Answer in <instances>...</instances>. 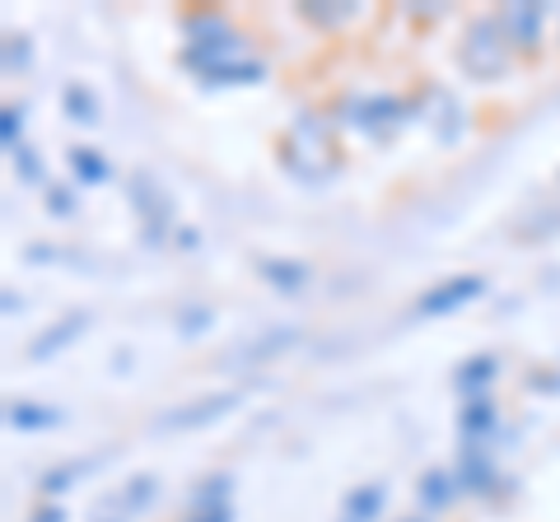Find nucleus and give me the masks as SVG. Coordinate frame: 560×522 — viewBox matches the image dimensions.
Wrapping results in <instances>:
<instances>
[{
    "mask_svg": "<svg viewBox=\"0 0 560 522\" xmlns=\"http://www.w3.org/2000/svg\"><path fill=\"white\" fill-rule=\"evenodd\" d=\"M257 271H261V281L276 285L280 294L304 289V285H308V275H313L304 261H294V257H261V261H257Z\"/></svg>",
    "mask_w": 560,
    "mask_h": 522,
    "instance_id": "f8f14e48",
    "label": "nucleus"
},
{
    "mask_svg": "<svg viewBox=\"0 0 560 522\" xmlns=\"http://www.w3.org/2000/svg\"><path fill=\"white\" fill-rule=\"evenodd\" d=\"M280 164L294 182L327 187L341 173V145H337V121L318 112H300L290 121L285 141H280Z\"/></svg>",
    "mask_w": 560,
    "mask_h": 522,
    "instance_id": "f257e3e1",
    "label": "nucleus"
},
{
    "mask_svg": "<svg viewBox=\"0 0 560 522\" xmlns=\"http://www.w3.org/2000/svg\"><path fill=\"white\" fill-rule=\"evenodd\" d=\"M103 462H108V458H80V462H61V466H51V472L43 476V495H51V499L66 495L70 485H80L84 476H94Z\"/></svg>",
    "mask_w": 560,
    "mask_h": 522,
    "instance_id": "f3484780",
    "label": "nucleus"
},
{
    "mask_svg": "<svg viewBox=\"0 0 560 522\" xmlns=\"http://www.w3.org/2000/svg\"><path fill=\"white\" fill-rule=\"evenodd\" d=\"M28 522H66V513H61V509H51V503H47V509H38Z\"/></svg>",
    "mask_w": 560,
    "mask_h": 522,
    "instance_id": "473e14b6",
    "label": "nucleus"
},
{
    "mask_svg": "<svg viewBox=\"0 0 560 522\" xmlns=\"http://www.w3.org/2000/svg\"><path fill=\"white\" fill-rule=\"evenodd\" d=\"M61 108H66V117L75 121V127H94V121H98V98H94V90L84 80L66 84V90H61Z\"/></svg>",
    "mask_w": 560,
    "mask_h": 522,
    "instance_id": "6ab92c4d",
    "label": "nucleus"
},
{
    "mask_svg": "<svg viewBox=\"0 0 560 522\" xmlns=\"http://www.w3.org/2000/svg\"><path fill=\"white\" fill-rule=\"evenodd\" d=\"M43 205H47V215H57V220H70L80 211V201H75V191H70V187H47Z\"/></svg>",
    "mask_w": 560,
    "mask_h": 522,
    "instance_id": "cd10ccee",
    "label": "nucleus"
},
{
    "mask_svg": "<svg viewBox=\"0 0 560 522\" xmlns=\"http://www.w3.org/2000/svg\"><path fill=\"white\" fill-rule=\"evenodd\" d=\"M541 24H547V5H533V0H514V5L500 10L504 38H510V47H518V51H537Z\"/></svg>",
    "mask_w": 560,
    "mask_h": 522,
    "instance_id": "1a4fd4ad",
    "label": "nucleus"
},
{
    "mask_svg": "<svg viewBox=\"0 0 560 522\" xmlns=\"http://www.w3.org/2000/svg\"><path fill=\"white\" fill-rule=\"evenodd\" d=\"M131 205L140 215V229H145L150 248L168 242V234H173V201H168V191L154 187L150 173H136V178H131Z\"/></svg>",
    "mask_w": 560,
    "mask_h": 522,
    "instance_id": "39448f33",
    "label": "nucleus"
},
{
    "mask_svg": "<svg viewBox=\"0 0 560 522\" xmlns=\"http://www.w3.org/2000/svg\"><path fill=\"white\" fill-rule=\"evenodd\" d=\"M113 522H117V518H113Z\"/></svg>",
    "mask_w": 560,
    "mask_h": 522,
    "instance_id": "c9c22d12",
    "label": "nucleus"
},
{
    "mask_svg": "<svg viewBox=\"0 0 560 522\" xmlns=\"http://www.w3.org/2000/svg\"><path fill=\"white\" fill-rule=\"evenodd\" d=\"M458 429H463V443H481V439H490V434L500 429V415H495V406H490L486 396H477V402L463 406Z\"/></svg>",
    "mask_w": 560,
    "mask_h": 522,
    "instance_id": "dca6fc26",
    "label": "nucleus"
},
{
    "mask_svg": "<svg viewBox=\"0 0 560 522\" xmlns=\"http://www.w3.org/2000/svg\"><path fill=\"white\" fill-rule=\"evenodd\" d=\"M90 312H84V308H75V312H66V318L61 322H51L47 327V332L38 336V341H33L28 345V359H51V355H57V351H66V345H75L84 332H90Z\"/></svg>",
    "mask_w": 560,
    "mask_h": 522,
    "instance_id": "9d476101",
    "label": "nucleus"
},
{
    "mask_svg": "<svg viewBox=\"0 0 560 522\" xmlns=\"http://www.w3.org/2000/svg\"><path fill=\"white\" fill-rule=\"evenodd\" d=\"M187 522H234V509H206V513H191Z\"/></svg>",
    "mask_w": 560,
    "mask_h": 522,
    "instance_id": "2f4dec72",
    "label": "nucleus"
},
{
    "mask_svg": "<svg viewBox=\"0 0 560 522\" xmlns=\"http://www.w3.org/2000/svg\"><path fill=\"white\" fill-rule=\"evenodd\" d=\"M206 327H210V308L206 304H187L183 312H178V332L191 341V336H197V332H206Z\"/></svg>",
    "mask_w": 560,
    "mask_h": 522,
    "instance_id": "c756f323",
    "label": "nucleus"
},
{
    "mask_svg": "<svg viewBox=\"0 0 560 522\" xmlns=\"http://www.w3.org/2000/svg\"><path fill=\"white\" fill-rule=\"evenodd\" d=\"M10 164H14V173H20V182H28V187L43 182V159H38V154H33L28 145H14V150H10Z\"/></svg>",
    "mask_w": 560,
    "mask_h": 522,
    "instance_id": "a878e982",
    "label": "nucleus"
},
{
    "mask_svg": "<svg viewBox=\"0 0 560 522\" xmlns=\"http://www.w3.org/2000/svg\"><path fill=\"white\" fill-rule=\"evenodd\" d=\"M294 341H300V327H271V332H261L257 341H243L224 364H261V359H276V355H285Z\"/></svg>",
    "mask_w": 560,
    "mask_h": 522,
    "instance_id": "9b49d317",
    "label": "nucleus"
},
{
    "mask_svg": "<svg viewBox=\"0 0 560 522\" xmlns=\"http://www.w3.org/2000/svg\"><path fill=\"white\" fill-rule=\"evenodd\" d=\"M230 495H234V476L220 472V476H206L191 495V513H206V509H230Z\"/></svg>",
    "mask_w": 560,
    "mask_h": 522,
    "instance_id": "4be33fe9",
    "label": "nucleus"
},
{
    "mask_svg": "<svg viewBox=\"0 0 560 522\" xmlns=\"http://www.w3.org/2000/svg\"><path fill=\"white\" fill-rule=\"evenodd\" d=\"M500 378V359L495 355H471L467 364H458V392L467 396V402H477V396H486V388Z\"/></svg>",
    "mask_w": 560,
    "mask_h": 522,
    "instance_id": "ddd939ff",
    "label": "nucleus"
},
{
    "mask_svg": "<svg viewBox=\"0 0 560 522\" xmlns=\"http://www.w3.org/2000/svg\"><path fill=\"white\" fill-rule=\"evenodd\" d=\"M5 425H10V429H24V434L57 429V425H61V411H57V406H38V402H10V406H5Z\"/></svg>",
    "mask_w": 560,
    "mask_h": 522,
    "instance_id": "2eb2a0df",
    "label": "nucleus"
},
{
    "mask_svg": "<svg viewBox=\"0 0 560 522\" xmlns=\"http://www.w3.org/2000/svg\"><path fill=\"white\" fill-rule=\"evenodd\" d=\"M481 294H486L481 275H448L444 285H434L416 299V318H448V312H458L463 304L481 299Z\"/></svg>",
    "mask_w": 560,
    "mask_h": 522,
    "instance_id": "0eeeda50",
    "label": "nucleus"
},
{
    "mask_svg": "<svg viewBox=\"0 0 560 522\" xmlns=\"http://www.w3.org/2000/svg\"><path fill=\"white\" fill-rule=\"evenodd\" d=\"M463 495H477V499H490L500 490V472H495V458L481 448V443H463L458 452V472H453Z\"/></svg>",
    "mask_w": 560,
    "mask_h": 522,
    "instance_id": "6e6552de",
    "label": "nucleus"
},
{
    "mask_svg": "<svg viewBox=\"0 0 560 522\" xmlns=\"http://www.w3.org/2000/svg\"><path fill=\"white\" fill-rule=\"evenodd\" d=\"M300 14L308 24H318V28H337L346 20H355L360 5H355V0H304Z\"/></svg>",
    "mask_w": 560,
    "mask_h": 522,
    "instance_id": "412c9836",
    "label": "nucleus"
},
{
    "mask_svg": "<svg viewBox=\"0 0 560 522\" xmlns=\"http://www.w3.org/2000/svg\"><path fill=\"white\" fill-rule=\"evenodd\" d=\"M383 503H388V490L374 481V485H360L355 495L346 499V522H374L383 513Z\"/></svg>",
    "mask_w": 560,
    "mask_h": 522,
    "instance_id": "5701e85b",
    "label": "nucleus"
},
{
    "mask_svg": "<svg viewBox=\"0 0 560 522\" xmlns=\"http://www.w3.org/2000/svg\"><path fill=\"white\" fill-rule=\"evenodd\" d=\"M0 141H5V150L24 145V108H14V103L0 108Z\"/></svg>",
    "mask_w": 560,
    "mask_h": 522,
    "instance_id": "bb28decb",
    "label": "nucleus"
},
{
    "mask_svg": "<svg viewBox=\"0 0 560 522\" xmlns=\"http://www.w3.org/2000/svg\"><path fill=\"white\" fill-rule=\"evenodd\" d=\"M458 61H463V71L481 84L510 71V38H504V28H500V14H477V20L467 24Z\"/></svg>",
    "mask_w": 560,
    "mask_h": 522,
    "instance_id": "7ed1b4c3",
    "label": "nucleus"
},
{
    "mask_svg": "<svg viewBox=\"0 0 560 522\" xmlns=\"http://www.w3.org/2000/svg\"><path fill=\"white\" fill-rule=\"evenodd\" d=\"M420 509H430V513H440V509H448L453 499H458L463 490H458V481H453L448 472H425L420 476Z\"/></svg>",
    "mask_w": 560,
    "mask_h": 522,
    "instance_id": "aec40b11",
    "label": "nucleus"
},
{
    "mask_svg": "<svg viewBox=\"0 0 560 522\" xmlns=\"http://www.w3.org/2000/svg\"><path fill=\"white\" fill-rule=\"evenodd\" d=\"M407 522H430V518H407Z\"/></svg>",
    "mask_w": 560,
    "mask_h": 522,
    "instance_id": "f704fd0d",
    "label": "nucleus"
},
{
    "mask_svg": "<svg viewBox=\"0 0 560 522\" xmlns=\"http://www.w3.org/2000/svg\"><path fill=\"white\" fill-rule=\"evenodd\" d=\"M434 98H440V117H434V127H440V141L453 145V141H458V131L467 127V117H463V108H458V98H453V94L434 90Z\"/></svg>",
    "mask_w": 560,
    "mask_h": 522,
    "instance_id": "393cba45",
    "label": "nucleus"
},
{
    "mask_svg": "<svg viewBox=\"0 0 560 522\" xmlns=\"http://www.w3.org/2000/svg\"><path fill=\"white\" fill-rule=\"evenodd\" d=\"M341 127L370 135V141H388V135H397L401 121L416 117V103H401L393 94H350L341 98Z\"/></svg>",
    "mask_w": 560,
    "mask_h": 522,
    "instance_id": "20e7f679",
    "label": "nucleus"
},
{
    "mask_svg": "<svg viewBox=\"0 0 560 522\" xmlns=\"http://www.w3.org/2000/svg\"><path fill=\"white\" fill-rule=\"evenodd\" d=\"M0 308H5V312H20V308H24V299H20L14 289H5V304H0Z\"/></svg>",
    "mask_w": 560,
    "mask_h": 522,
    "instance_id": "72a5a7b5",
    "label": "nucleus"
},
{
    "mask_svg": "<svg viewBox=\"0 0 560 522\" xmlns=\"http://www.w3.org/2000/svg\"><path fill=\"white\" fill-rule=\"evenodd\" d=\"M66 164H70V173H75V182L80 187H103L113 178V168H108V159H103L98 150H90V145H75L66 154Z\"/></svg>",
    "mask_w": 560,
    "mask_h": 522,
    "instance_id": "a211bd4d",
    "label": "nucleus"
},
{
    "mask_svg": "<svg viewBox=\"0 0 560 522\" xmlns=\"http://www.w3.org/2000/svg\"><path fill=\"white\" fill-rule=\"evenodd\" d=\"M243 406V392L238 388H224V392H210V396H197L178 411H164V420H154L160 434H187V429H201V425H215L220 415H230Z\"/></svg>",
    "mask_w": 560,
    "mask_h": 522,
    "instance_id": "423d86ee",
    "label": "nucleus"
},
{
    "mask_svg": "<svg viewBox=\"0 0 560 522\" xmlns=\"http://www.w3.org/2000/svg\"><path fill=\"white\" fill-rule=\"evenodd\" d=\"M528 388H533V392H560V373H533Z\"/></svg>",
    "mask_w": 560,
    "mask_h": 522,
    "instance_id": "7c9ffc66",
    "label": "nucleus"
},
{
    "mask_svg": "<svg viewBox=\"0 0 560 522\" xmlns=\"http://www.w3.org/2000/svg\"><path fill=\"white\" fill-rule=\"evenodd\" d=\"M183 66L187 71H210V66H224V61H238V57H253L248 43L238 38V28L224 20L220 10H197L183 20Z\"/></svg>",
    "mask_w": 560,
    "mask_h": 522,
    "instance_id": "f03ea898",
    "label": "nucleus"
},
{
    "mask_svg": "<svg viewBox=\"0 0 560 522\" xmlns=\"http://www.w3.org/2000/svg\"><path fill=\"white\" fill-rule=\"evenodd\" d=\"M28 61H33V47H28V38H24V33H10V38H5V75L24 71Z\"/></svg>",
    "mask_w": 560,
    "mask_h": 522,
    "instance_id": "c85d7f7f",
    "label": "nucleus"
},
{
    "mask_svg": "<svg viewBox=\"0 0 560 522\" xmlns=\"http://www.w3.org/2000/svg\"><path fill=\"white\" fill-rule=\"evenodd\" d=\"M154 490H160V481H154L150 472H140V476H131L127 485H121L117 509H121V513H140L145 503H154Z\"/></svg>",
    "mask_w": 560,
    "mask_h": 522,
    "instance_id": "b1692460",
    "label": "nucleus"
},
{
    "mask_svg": "<svg viewBox=\"0 0 560 522\" xmlns=\"http://www.w3.org/2000/svg\"><path fill=\"white\" fill-rule=\"evenodd\" d=\"M197 80L201 84H257V80H267V61L261 57H238V61L210 66V71H201Z\"/></svg>",
    "mask_w": 560,
    "mask_h": 522,
    "instance_id": "4468645a",
    "label": "nucleus"
}]
</instances>
